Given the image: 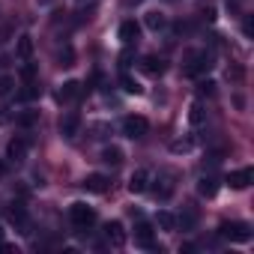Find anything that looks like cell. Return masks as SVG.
I'll use <instances>...</instances> for the list:
<instances>
[{
	"label": "cell",
	"mask_w": 254,
	"mask_h": 254,
	"mask_svg": "<svg viewBox=\"0 0 254 254\" xmlns=\"http://www.w3.org/2000/svg\"><path fill=\"white\" fill-rule=\"evenodd\" d=\"M209 69H212V54H209L206 48L191 51V54L186 57V66H183V72H186L189 78H200V75L209 72Z\"/></svg>",
	"instance_id": "cell-1"
},
{
	"label": "cell",
	"mask_w": 254,
	"mask_h": 254,
	"mask_svg": "<svg viewBox=\"0 0 254 254\" xmlns=\"http://www.w3.org/2000/svg\"><path fill=\"white\" fill-rule=\"evenodd\" d=\"M69 221H72L78 230H87V227H93V224H96V209L78 200V203H72V206H69Z\"/></svg>",
	"instance_id": "cell-2"
},
{
	"label": "cell",
	"mask_w": 254,
	"mask_h": 254,
	"mask_svg": "<svg viewBox=\"0 0 254 254\" xmlns=\"http://www.w3.org/2000/svg\"><path fill=\"white\" fill-rule=\"evenodd\" d=\"M218 233H221L224 239H230V242H248V239H251V227H248L245 221H224V224L218 227Z\"/></svg>",
	"instance_id": "cell-3"
},
{
	"label": "cell",
	"mask_w": 254,
	"mask_h": 254,
	"mask_svg": "<svg viewBox=\"0 0 254 254\" xmlns=\"http://www.w3.org/2000/svg\"><path fill=\"white\" fill-rule=\"evenodd\" d=\"M147 129H150V123H147L144 117H138V114H129V117L123 120V135L132 138V141H135V138H144Z\"/></svg>",
	"instance_id": "cell-4"
},
{
	"label": "cell",
	"mask_w": 254,
	"mask_h": 254,
	"mask_svg": "<svg viewBox=\"0 0 254 254\" xmlns=\"http://www.w3.org/2000/svg\"><path fill=\"white\" fill-rule=\"evenodd\" d=\"M6 218H9V224H15L21 233H30L27 227H30V218H27V209L21 206V203H12L9 209H6Z\"/></svg>",
	"instance_id": "cell-5"
},
{
	"label": "cell",
	"mask_w": 254,
	"mask_h": 254,
	"mask_svg": "<svg viewBox=\"0 0 254 254\" xmlns=\"http://www.w3.org/2000/svg\"><path fill=\"white\" fill-rule=\"evenodd\" d=\"M251 180H254L251 168H239V171H230V174H227V186H230V189H236V191L248 189V186H251Z\"/></svg>",
	"instance_id": "cell-6"
},
{
	"label": "cell",
	"mask_w": 254,
	"mask_h": 254,
	"mask_svg": "<svg viewBox=\"0 0 254 254\" xmlns=\"http://www.w3.org/2000/svg\"><path fill=\"white\" fill-rule=\"evenodd\" d=\"M81 186H84L87 191H93V194H105V191L111 189V180H108L105 174H87Z\"/></svg>",
	"instance_id": "cell-7"
},
{
	"label": "cell",
	"mask_w": 254,
	"mask_h": 254,
	"mask_svg": "<svg viewBox=\"0 0 254 254\" xmlns=\"http://www.w3.org/2000/svg\"><path fill=\"white\" fill-rule=\"evenodd\" d=\"M27 153H30V141L27 138H12L9 144H6V156L9 159H15V162H21V159H27Z\"/></svg>",
	"instance_id": "cell-8"
},
{
	"label": "cell",
	"mask_w": 254,
	"mask_h": 254,
	"mask_svg": "<svg viewBox=\"0 0 254 254\" xmlns=\"http://www.w3.org/2000/svg\"><path fill=\"white\" fill-rule=\"evenodd\" d=\"M117 36H120L123 45H132V42H138V36H141V24H138V21H123L120 30H117Z\"/></svg>",
	"instance_id": "cell-9"
},
{
	"label": "cell",
	"mask_w": 254,
	"mask_h": 254,
	"mask_svg": "<svg viewBox=\"0 0 254 254\" xmlns=\"http://www.w3.org/2000/svg\"><path fill=\"white\" fill-rule=\"evenodd\" d=\"M135 242H138L141 248H156L153 224H150V221H138V227H135Z\"/></svg>",
	"instance_id": "cell-10"
},
{
	"label": "cell",
	"mask_w": 254,
	"mask_h": 254,
	"mask_svg": "<svg viewBox=\"0 0 254 254\" xmlns=\"http://www.w3.org/2000/svg\"><path fill=\"white\" fill-rule=\"evenodd\" d=\"M105 236H108V242H111L114 248H123V245H126V230H123L120 221H108V224H105Z\"/></svg>",
	"instance_id": "cell-11"
},
{
	"label": "cell",
	"mask_w": 254,
	"mask_h": 254,
	"mask_svg": "<svg viewBox=\"0 0 254 254\" xmlns=\"http://www.w3.org/2000/svg\"><path fill=\"white\" fill-rule=\"evenodd\" d=\"M78 126H81L78 114H66V117H60V135H63V138H75V135H78Z\"/></svg>",
	"instance_id": "cell-12"
},
{
	"label": "cell",
	"mask_w": 254,
	"mask_h": 254,
	"mask_svg": "<svg viewBox=\"0 0 254 254\" xmlns=\"http://www.w3.org/2000/svg\"><path fill=\"white\" fill-rule=\"evenodd\" d=\"M81 81H66L60 90H57V102H72V99H78L81 96Z\"/></svg>",
	"instance_id": "cell-13"
},
{
	"label": "cell",
	"mask_w": 254,
	"mask_h": 254,
	"mask_svg": "<svg viewBox=\"0 0 254 254\" xmlns=\"http://www.w3.org/2000/svg\"><path fill=\"white\" fill-rule=\"evenodd\" d=\"M147 189H150V174H147V171H135L132 180H129V191H132V194H141V191H147Z\"/></svg>",
	"instance_id": "cell-14"
},
{
	"label": "cell",
	"mask_w": 254,
	"mask_h": 254,
	"mask_svg": "<svg viewBox=\"0 0 254 254\" xmlns=\"http://www.w3.org/2000/svg\"><path fill=\"white\" fill-rule=\"evenodd\" d=\"M30 54H33V39L27 33H21L18 42H15V57L18 60H30Z\"/></svg>",
	"instance_id": "cell-15"
},
{
	"label": "cell",
	"mask_w": 254,
	"mask_h": 254,
	"mask_svg": "<svg viewBox=\"0 0 254 254\" xmlns=\"http://www.w3.org/2000/svg\"><path fill=\"white\" fill-rule=\"evenodd\" d=\"M153 194H156L159 200H168V197L174 194V183H171V177H162V180H156V186H153Z\"/></svg>",
	"instance_id": "cell-16"
},
{
	"label": "cell",
	"mask_w": 254,
	"mask_h": 254,
	"mask_svg": "<svg viewBox=\"0 0 254 254\" xmlns=\"http://www.w3.org/2000/svg\"><path fill=\"white\" fill-rule=\"evenodd\" d=\"M39 93H42V87L33 81V84H24V90H18V96H15V99H18V102H33Z\"/></svg>",
	"instance_id": "cell-17"
},
{
	"label": "cell",
	"mask_w": 254,
	"mask_h": 254,
	"mask_svg": "<svg viewBox=\"0 0 254 254\" xmlns=\"http://www.w3.org/2000/svg\"><path fill=\"white\" fill-rule=\"evenodd\" d=\"M102 162L105 165H120L123 162V150L120 147H105L102 150Z\"/></svg>",
	"instance_id": "cell-18"
},
{
	"label": "cell",
	"mask_w": 254,
	"mask_h": 254,
	"mask_svg": "<svg viewBox=\"0 0 254 254\" xmlns=\"http://www.w3.org/2000/svg\"><path fill=\"white\" fill-rule=\"evenodd\" d=\"M197 191H200L203 197H212V194L218 191V183H215L212 177H200V183H197Z\"/></svg>",
	"instance_id": "cell-19"
},
{
	"label": "cell",
	"mask_w": 254,
	"mask_h": 254,
	"mask_svg": "<svg viewBox=\"0 0 254 254\" xmlns=\"http://www.w3.org/2000/svg\"><path fill=\"white\" fill-rule=\"evenodd\" d=\"M144 24H147L150 30H162V27L168 24V18H165L162 12H147V18H144Z\"/></svg>",
	"instance_id": "cell-20"
},
{
	"label": "cell",
	"mask_w": 254,
	"mask_h": 254,
	"mask_svg": "<svg viewBox=\"0 0 254 254\" xmlns=\"http://www.w3.org/2000/svg\"><path fill=\"white\" fill-rule=\"evenodd\" d=\"M144 69H147L150 75H162V72H165V60H162V57H144Z\"/></svg>",
	"instance_id": "cell-21"
},
{
	"label": "cell",
	"mask_w": 254,
	"mask_h": 254,
	"mask_svg": "<svg viewBox=\"0 0 254 254\" xmlns=\"http://www.w3.org/2000/svg\"><path fill=\"white\" fill-rule=\"evenodd\" d=\"M57 66H60V69H69V66H75V51H72L69 45H66V48L57 54Z\"/></svg>",
	"instance_id": "cell-22"
},
{
	"label": "cell",
	"mask_w": 254,
	"mask_h": 254,
	"mask_svg": "<svg viewBox=\"0 0 254 254\" xmlns=\"http://www.w3.org/2000/svg\"><path fill=\"white\" fill-rule=\"evenodd\" d=\"M156 224H159L162 230H177V218H174L171 212H165V209L159 212V218H156Z\"/></svg>",
	"instance_id": "cell-23"
},
{
	"label": "cell",
	"mask_w": 254,
	"mask_h": 254,
	"mask_svg": "<svg viewBox=\"0 0 254 254\" xmlns=\"http://www.w3.org/2000/svg\"><path fill=\"white\" fill-rule=\"evenodd\" d=\"M36 120H39V111H24V114H18V117H15V123H18V126H24V129H30Z\"/></svg>",
	"instance_id": "cell-24"
},
{
	"label": "cell",
	"mask_w": 254,
	"mask_h": 254,
	"mask_svg": "<svg viewBox=\"0 0 254 254\" xmlns=\"http://www.w3.org/2000/svg\"><path fill=\"white\" fill-rule=\"evenodd\" d=\"M21 81H24V84H33V81H36V63L24 60V66H21Z\"/></svg>",
	"instance_id": "cell-25"
},
{
	"label": "cell",
	"mask_w": 254,
	"mask_h": 254,
	"mask_svg": "<svg viewBox=\"0 0 254 254\" xmlns=\"http://www.w3.org/2000/svg\"><path fill=\"white\" fill-rule=\"evenodd\" d=\"M15 87V78L12 75H0V96H9Z\"/></svg>",
	"instance_id": "cell-26"
},
{
	"label": "cell",
	"mask_w": 254,
	"mask_h": 254,
	"mask_svg": "<svg viewBox=\"0 0 254 254\" xmlns=\"http://www.w3.org/2000/svg\"><path fill=\"white\" fill-rule=\"evenodd\" d=\"M203 117H206V114H203V105H200V102H194V105H191V111H189V120L197 126V123H203Z\"/></svg>",
	"instance_id": "cell-27"
},
{
	"label": "cell",
	"mask_w": 254,
	"mask_h": 254,
	"mask_svg": "<svg viewBox=\"0 0 254 254\" xmlns=\"http://www.w3.org/2000/svg\"><path fill=\"white\" fill-rule=\"evenodd\" d=\"M123 90H126V93H135V96H138V93H141V84H138L135 78H129V75H123Z\"/></svg>",
	"instance_id": "cell-28"
},
{
	"label": "cell",
	"mask_w": 254,
	"mask_h": 254,
	"mask_svg": "<svg viewBox=\"0 0 254 254\" xmlns=\"http://www.w3.org/2000/svg\"><path fill=\"white\" fill-rule=\"evenodd\" d=\"M200 93H215V84L212 81H200Z\"/></svg>",
	"instance_id": "cell-29"
},
{
	"label": "cell",
	"mask_w": 254,
	"mask_h": 254,
	"mask_svg": "<svg viewBox=\"0 0 254 254\" xmlns=\"http://www.w3.org/2000/svg\"><path fill=\"white\" fill-rule=\"evenodd\" d=\"M203 18H206V21H215V6H209V9H203Z\"/></svg>",
	"instance_id": "cell-30"
},
{
	"label": "cell",
	"mask_w": 254,
	"mask_h": 254,
	"mask_svg": "<svg viewBox=\"0 0 254 254\" xmlns=\"http://www.w3.org/2000/svg\"><path fill=\"white\" fill-rule=\"evenodd\" d=\"M6 174H9V168H6V162H0V183L6 180Z\"/></svg>",
	"instance_id": "cell-31"
},
{
	"label": "cell",
	"mask_w": 254,
	"mask_h": 254,
	"mask_svg": "<svg viewBox=\"0 0 254 254\" xmlns=\"http://www.w3.org/2000/svg\"><path fill=\"white\" fill-rule=\"evenodd\" d=\"M6 120H9V114H6V108H0V126H3Z\"/></svg>",
	"instance_id": "cell-32"
},
{
	"label": "cell",
	"mask_w": 254,
	"mask_h": 254,
	"mask_svg": "<svg viewBox=\"0 0 254 254\" xmlns=\"http://www.w3.org/2000/svg\"><path fill=\"white\" fill-rule=\"evenodd\" d=\"M138 3H144V0H123V6H138Z\"/></svg>",
	"instance_id": "cell-33"
},
{
	"label": "cell",
	"mask_w": 254,
	"mask_h": 254,
	"mask_svg": "<svg viewBox=\"0 0 254 254\" xmlns=\"http://www.w3.org/2000/svg\"><path fill=\"white\" fill-rule=\"evenodd\" d=\"M0 242H3V230H0Z\"/></svg>",
	"instance_id": "cell-34"
}]
</instances>
